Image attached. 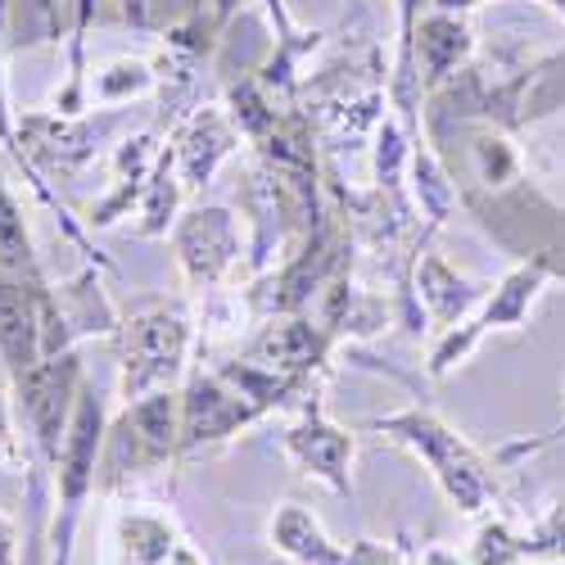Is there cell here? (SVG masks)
Returning <instances> with one entry per match:
<instances>
[{"mask_svg": "<svg viewBox=\"0 0 565 565\" xmlns=\"http://www.w3.org/2000/svg\"><path fill=\"white\" fill-rule=\"evenodd\" d=\"M362 435L394 444L403 452H412L420 466L430 470L435 489L444 493V502L461 515H489L502 498V480H498V461L493 452H480L461 430H452L448 420L430 407H398L390 416H371L358 426Z\"/></svg>", "mask_w": 565, "mask_h": 565, "instance_id": "6da1fadb", "label": "cell"}, {"mask_svg": "<svg viewBox=\"0 0 565 565\" xmlns=\"http://www.w3.org/2000/svg\"><path fill=\"white\" fill-rule=\"evenodd\" d=\"M118 353V398L136 403L159 390H177L191 375L195 353V312L185 299L146 295L136 299L114 335Z\"/></svg>", "mask_w": 565, "mask_h": 565, "instance_id": "7a4b0ae2", "label": "cell"}, {"mask_svg": "<svg viewBox=\"0 0 565 565\" xmlns=\"http://www.w3.org/2000/svg\"><path fill=\"white\" fill-rule=\"evenodd\" d=\"M105 430H109V407H105L96 381L86 375L68 439H64V452H60V466H55V511H51V530H45V565H73L82 507L90 502V493L100 489Z\"/></svg>", "mask_w": 565, "mask_h": 565, "instance_id": "3957f363", "label": "cell"}, {"mask_svg": "<svg viewBox=\"0 0 565 565\" xmlns=\"http://www.w3.org/2000/svg\"><path fill=\"white\" fill-rule=\"evenodd\" d=\"M181 457V390H159L136 403H122L109 416L105 452H100V489L118 493L127 480L163 470Z\"/></svg>", "mask_w": 565, "mask_h": 565, "instance_id": "277c9868", "label": "cell"}, {"mask_svg": "<svg viewBox=\"0 0 565 565\" xmlns=\"http://www.w3.org/2000/svg\"><path fill=\"white\" fill-rule=\"evenodd\" d=\"M556 271L547 267V263H539V258H521L515 263L498 286L484 295V303L470 312V317H461L457 326H448V331L430 344V358H426V371H430V381H444L448 371H457L470 353L480 349V340L489 335V331H525L530 326V317H534V303L543 299V290H547V280H552Z\"/></svg>", "mask_w": 565, "mask_h": 565, "instance_id": "5b68a950", "label": "cell"}, {"mask_svg": "<svg viewBox=\"0 0 565 565\" xmlns=\"http://www.w3.org/2000/svg\"><path fill=\"white\" fill-rule=\"evenodd\" d=\"M172 254H177V271L185 280V290L195 299L200 295H213V290H226L235 276L245 271V254H249V241H245V226L226 204H191L177 226H172Z\"/></svg>", "mask_w": 565, "mask_h": 565, "instance_id": "8992f818", "label": "cell"}, {"mask_svg": "<svg viewBox=\"0 0 565 565\" xmlns=\"http://www.w3.org/2000/svg\"><path fill=\"white\" fill-rule=\"evenodd\" d=\"M267 420L241 390L226 385L213 366H195L181 381V457L191 461L200 452H213L222 444H231L241 430Z\"/></svg>", "mask_w": 565, "mask_h": 565, "instance_id": "52a82bcc", "label": "cell"}, {"mask_svg": "<svg viewBox=\"0 0 565 565\" xmlns=\"http://www.w3.org/2000/svg\"><path fill=\"white\" fill-rule=\"evenodd\" d=\"M280 452L290 457L295 470L326 484L335 498H353L358 435L349 426H340V420H331V412L321 407V394H312L303 407H295V420L280 430Z\"/></svg>", "mask_w": 565, "mask_h": 565, "instance_id": "ba28073f", "label": "cell"}, {"mask_svg": "<svg viewBox=\"0 0 565 565\" xmlns=\"http://www.w3.org/2000/svg\"><path fill=\"white\" fill-rule=\"evenodd\" d=\"M241 353L249 362H258V366H271L280 375H290V381L326 385L331 381V371H335L340 344L312 321V312H295V317L258 321V331L245 340Z\"/></svg>", "mask_w": 565, "mask_h": 565, "instance_id": "9c48e42d", "label": "cell"}, {"mask_svg": "<svg viewBox=\"0 0 565 565\" xmlns=\"http://www.w3.org/2000/svg\"><path fill=\"white\" fill-rule=\"evenodd\" d=\"M241 146H245V136L235 131V122L222 105H195L185 114L168 136V150L177 159L185 195H204L213 185V177L222 172V163Z\"/></svg>", "mask_w": 565, "mask_h": 565, "instance_id": "30bf717a", "label": "cell"}, {"mask_svg": "<svg viewBox=\"0 0 565 565\" xmlns=\"http://www.w3.org/2000/svg\"><path fill=\"white\" fill-rule=\"evenodd\" d=\"M185 534L177 530L172 511L150 502H118L109 525V556L105 565H172Z\"/></svg>", "mask_w": 565, "mask_h": 565, "instance_id": "8fae6325", "label": "cell"}, {"mask_svg": "<svg viewBox=\"0 0 565 565\" xmlns=\"http://www.w3.org/2000/svg\"><path fill=\"white\" fill-rule=\"evenodd\" d=\"M493 286H480V280L461 276L452 263H444L439 254H420L416 258V271H412V295L420 303V312H426V326H435V335H444L448 326H457L461 317H470L484 295Z\"/></svg>", "mask_w": 565, "mask_h": 565, "instance_id": "7c38bea8", "label": "cell"}, {"mask_svg": "<svg viewBox=\"0 0 565 565\" xmlns=\"http://www.w3.org/2000/svg\"><path fill=\"white\" fill-rule=\"evenodd\" d=\"M105 267L96 263H86L77 276L60 280V286H51L55 295V312H60V326H64V335L68 344H86V340H114L118 335V321L122 312L114 308V299L105 295Z\"/></svg>", "mask_w": 565, "mask_h": 565, "instance_id": "4fadbf2b", "label": "cell"}, {"mask_svg": "<svg viewBox=\"0 0 565 565\" xmlns=\"http://www.w3.org/2000/svg\"><path fill=\"white\" fill-rule=\"evenodd\" d=\"M470 55H476V32H470L466 14H444L430 10L416 23V73H420V90H439L444 82H452Z\"/></svg>", "mask_w": 565, "mask_h": 565, "instance_id": "5bb4252c", "label": "cell"}, {"mask_svg": "<svg viewBox=\"0 0 565 565\" xmlns=\"http://www.w3.org/2000/svg\"><path fill=\"white\" fill-rule=\"evenodd\" d=\"M267 543L290 565H344V556H349V547H340L331 534H326L321 521L303 502H280L271 511Z\"/></svg>", "mask_w": 565, "mask_h": 565, "instance_id": "9a60e30c", "label": "cell"}, {"mask_svg": "<svg viewBox=\"0 0 565 565\" xmlns=\"http://www.w3.org/2000/svg\"><path fill=\"white\" fill-rule=\"evenodd\" d=\"M407 191H412V204H416L420 217H426L430 231H439V226L452 217V209H457V181H452V172L444 168V159L430 150L426 136L412 140Z\"/></svg>", "mask_w": 565, "mask_h": 565, "instance_id": "2e32d148", "label": "cell"}, {"mask_svg": "<svg viewBox=\"0 0 565 565\" xmlns=\"http://www.w3.org/2000/svg\"><path fill=\"white\" fill-rule=\"evenodd\" d=\"M181 200H185V185H181V172H177V159L172 150L163 146L146 191H140V209H136V235L140 241H168L177 217H181Z\"/></svg>", "mask_w": 565, "mask_h": 565, "instance_id": "e0dca14e", "label": "cell"}, {"mask_svg": "<svg viewBox=\"0 0 565 565\" xmlns=\"http://www.w3.org/2000/svg\"><path fill=\"white\" fill-rule=\"evenodd\" d=\"M146 96H159V68L154 60H109L105 68H96L90 77V105L100 109H118V105H136Z\"/></svg>", "mask_w": 565, "mask_h": 565, "instance_id": "ac0fdd59", "label": "cell"}, {"mask_svg": "<svg viewBox=\"0 0 565 565\" xmlns=\"http://www.w3.org/2000/svg\"><path fill=\"white\" fill-rule=\"evenodd\" d=\"M530 530H515L502 515H480L476 534H470L466 565H530Z\"/></svg>", "mask_w": 565, "mask_h": 565, "instance_id": "d6986e66", "label": "cell"}, {"mask_svg": "<svg viewBox=\"0 0 565 565\" xmlns=\"http://www.w3.org/2000/svg\"><path fill=\"white\" fill-rule=\"evenodd\" d=\"M222 109L231 114V122H235V131L245 136V146H254V140H263L271 127H276V118H280V105L263 90V82L249 73V77H241V82H231L226 86V96H222Z\"/></svg>", "mask_w": 565, "mask_h": 565, "instance_id": "ffe728a7", "label": "cell"}, {"mask_svg": "<svg viewBox=\"0 0 565 565\" xmlns=\"http://www.w3.org/2000/svg\"><path fill=\"white\" fill-rule=\"evenodd\" d=\"M140 191H146V181H118V177H114L109 191H105L96 204L82 209V226H90V231L118 226L122 217H131V213L140 209Z\"/></svg>", "mask_w": 565, "mask_h": 565, "instance_id": "44dd1931", "label": "cell"}, {"mask_svg": "<svg viewBox=\"0 0 565 565\" xmlns=\"http://www.w3.org/2000/svg\"><path fill=\"white\" fill-rule=\"evenodd\" d=\"M530 556L534 561H556L565 565V498L552 502L539 521L530 525Z\"/></svg>", "mask_w": 565, "mask_h": 565, "instance_id": "7402d4cb", "label": "cell"}, {"mask_svg": "<svg viewBox=\"0 0 565 565\" xmlns=\"http://www.w3.org/2000/svg\"><path fill=\"white\" fill-rule=\"evenodd\" d=\"M344 565H407V552L394 543H375V539H358L344 556Z\"/></svg>", "mask_w": 565, "mask_h": 565, "instance_id": "603a6c76", "label": "cell"}, {"mask_svg": "<svg viewBox=\"0 0 565 565\" xmlns=\"http://www.w3.org/2000/svg\"><path fill=\"white\" fill-rule=\"evenodd\" d=\"M565 439V420H561V426L556 430H547V435H539V439H515V444H502L498 452H493V461L507 470L511 461H521V457H539L543 448H552V444H561Z\"/></svg>", "mask_w": 565, "mask_h": 565, "instance_id": "cb8c5ba5", "label": "cell"}, {"mask_svg": "<svg viewBox=\"0 0 565 565\" xmlns=\"http://www.w3.org/2000/svg\"><path fill=\"white\" fill-rule=\"evenodd\" d=\"M28 556H23V534H19V525L10 521L6 511H0V565H23Z\"/></svg>", "mask_w": 565, "mask_h": 565, "instance_id": "d4e9b609", "label": "cell"}, {"mask_svg": "<svg viewBox=\"0 0 565 565\" xmlns=\"http://www.w3.org/2000/svg\"><path fill=\"white\" fill-rule=\"evenodd\" d=\"M0 435H6L10 444H19V435H14V394H10L6 366H0Z\"/></svg>", "mask_w": 565, "mask_h": 565, "instance_id": "484cf974", "label": "cell"}, {"mask_svg": "<svg viewBox=\"0 0 565 565\" xmlns=\"http://www.w3.org/2000/svg\"><path fill=\"white\" fill-rule=\"evenodd\" d=\"M420 565H466V561H457L448 547H439V543H430V547H420Z\"/></svg>", "mask_w": 565, "mask_h": 565, "instance_id": "4316f807", "label": "cell"}, {"mask_svg": "<svg viewBox=\"0 0 565 565\" xmlns=\"http://www.w3.org/2000/svg\"><path fill=\"white\" fill-rule=\"evenodd\" d=\"M435 10H444V14H470L476 6H484V0H430Z\"/></svg>", "mask_w": 565, "mask_h": 565, "instance_id": "83f0119b", "label": "cell"}, {"mask_svg": "<svg viewBox=\"0 0 565 565\" xmlns=\"http://www.w3.org/2000/svg\"><path fill=\"white\" fill-rule=\"evenodd\" d=\"M6 466H23V448L0 435V470H6Z\"/></svg>", "mask_w": 565, "mask_h": 565, "instance_id": "f1b7e54d", "label": "cell"}, {"mask_svg": "<svg viewBox=\"0 0 565 565\" xmlns=\"http://www.w3.org/2000/svg\"><path fill=\"white\" fill-rule=\"evenodd\" d=\"M530 565H556V561H530Z\"/></svg>", "mask_w": 565, "mask_h": 565, "instance_id": "f546056e", "label": "cell"}]
</instances>
